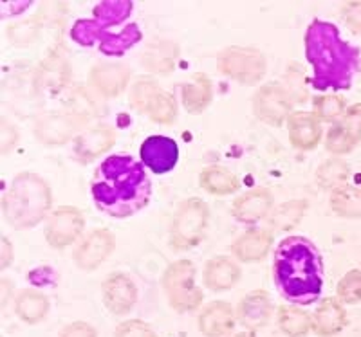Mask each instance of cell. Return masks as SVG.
<instances>
[{
  "instance_id": "44dd1931",
  "label": "cell",
  "mask_w": 361,
  "mask_h": 337,
  "mask_svg": "<svg viewBox=\"0 0 361 337\" xmlns=\"http://www.w3.org/2000/svg\"><path fill=\"white\" fill-rule=\"evenodd\" d=\"M345 323H347V314H345L343 305L334 298H327L322 301L312 317V329L318 336L324 337H331L341 332Z\"/></svg>"
},
{
  "instance_id": "8992f818",
  "label": "cell",
  "mask_w": 361,
  "mask_h": 337,
  "mask_svg": "<svg viewBox=\"0 0 361 337\" xmlns=\"http://www.w3.org/2000/svg\"><path fill=\"white\" fill-rule=\"evenodd\" d=\"M195 265L190 260L173 262L163 276V288L177 312H192L201 305L202 292L193 284Z\"/></svg>"
},
{
  "instance_id": "f35d334b",
  "label": "cell",
  "mask_w": 361,
  "mask_h": 337,
  "mask_svg": "<svg viewBox=\"0 0 361 337\" xmlns=\"http://www.w3.org/2000/svg\"><path fill=\"white\" fill-rule=\"evenodd\" d=\"M343 17L347 25L354 33L361 34V2H349L343 8Z\"/></svg>"
},
{
  "instance_id": "cb8c5ba5",
  "label": "cell",
  "mask_w": 361,
  "mask_h": 337,
  "mask_svg": "<svg viewBox=\"0 0 361 337\" xmlns=\"http://www.w3.org/2000/svg\"><path fill=\"white\" fill-rule=\"evenodd\" d=\"M240 278V269L230 258L219 256V258L209 260L204 267V285L212 291L221 292L233 287Z\"/></svg>"
},
{
  "instance_id": "484cf974",
  "label": "cell",
  "mask_w": 361,
  "mask_h": 337,
  "mask_svg": "<svg viewBox=\"0 0 361 337\" xmlns=\"http://www.w3.org/2000/svg\"><path fill=\"white\" fill-rule=\"evenodd\" d=\"M201 186L208 193L230 195L238 189V179L230 170L222 168V166H209V168L202 170Z\"/></svg>"
},
{
  "instance_id": "ffe728a7",
  "label": "cell",
  "mask_w": 361,
  "mask_h": 337,
  "mask_svg": "<svg viewBox=\"0 0 361 337\" xmlns=\"http://www.w3.org/2000/svg\"><path fill=\"white\" fill-rule=\"evenodd\" d=\"M271 300L266 292H251L238 305V319L246 329H262L271 317Z\"/></svg>"
},
{
  "instance_id": "7402d4cb",
  "label": "cell",
  "mask_w": 361,
  "mask_h": 337,
  "mask_svg": "<svg viewBox=\"0 0 361 337\" xmlns=\"http://www.w3.org/2000/svg\"><path fill=\"white\" fill-rule=\"evenodd\" d=\"M114 144V132L109 127H96L92 130L85 132L76 139L74 144V153L83 163L96 159L103 152H107Z\"/></svg>"
},
{
  "instance_id": "7c38bea8",
  "label": "cell",
  "mask_w": 361,
  "mask_h": 337,
  "mask_svg": "<svg viewBox=\"0 0 361 337\" xmlns=\"http://www.w3.org/2000/svg\"><path fill=\"white\" fill-rule=\"evenodd\" d=\"M361 139V103H356L327 134L325 146L333 153H349Z\"/></svg>"
},
{
  "instance_id": "603a6c76",
  "label": "cell",
  "mask_w": 361,
  "mask_h": 337,
  "mask_svg": "<svg viewBox=\"0 0 361 337\" xmlns=\"http://www.w3.org/2000/svg\"><path fill=\"white\" fill-rule=\"evenodd\" d=\"M273 234L264 229H250L235 240L233 253L240 262H259L269 251Z\"/></svg>"
},
{
  "instance_id": "f546056e",
  "label": "cell",
  "mask_w": 361,
  "mask_h": 337,
  "mask_svg": "<svg viewBox=\"0 0 361 337\" xmlns=\"http://www.w3.org/2000/svg\"><path fill=\"white\" fill-rule=\"evenodd\" d=\"M279 326L289 337H302L312 329V319L305 310L296 309L295 305H286L279 312Z\"/></svg>"
},
{
  "instance_id": "ba28073f",
  "label": "cell",
  "mask_w": 361,
  "mask_h": 337,
  "mask_svg": "<svg viewBox=\"0 0 361 337\" xmlns=\"http://www.w3.org/2000/svg\"><path fill=\"white\" fill-rule=\"evenodd\" d=\"M219 70L235 82L253 85L266 75V58L253 47H230L219 56Z\"/></svg>"
},
{
  "instance_id": "4fadbf2b",
  "label": "cell",
  "mask_w": 361,
  "mask_h": 337,
  "mask_svg": "<svg viewBox=\"0 0 361 337\" xmlns=\"http://www.w3.org/2000/svg\"><path fill=\"white\" fill-rule=\"evenodd\" d=\"M114 234L107 229H96L89 233L74 249V262L80 269L92 271L114 251Z\"/></svg>"
},
{
  "instance_id": "8fae6325",
  "label": "cell",
  "mask_w": 361,
  "mask_h": 337,
  "mask_svg": "<svg viewBox=\"0 0 361 337\" xmlns=\"http://www.w3.org/2000/svg\"><path fill=\"white\" fill-rule=\"evenodd\" d=\"M83 121L78 114H67V112H53V114L42 115L35 125V136L40 143L60 146L67 143L71 137L78 132Z\"/></svg>"
},
{
  "instance_id": "e0dca14e",
  "label": "cell",
  "mask_w": 361,
  "mask_h": 337,
  "mask_svg": "<svg viewBox=\"0 0 361 337\" xmlns=\"http://www.w3.org/2000/svg\"><path fill=\"white\" fill-rule=\"evenodd\" d=\"M289 139L300 150H312L322 137L320 120L311 112H295L288 120Z\"/></svg>"
},
{
  "instance_id": "3957f363",
  "label": "cell",
  "mask_w": 361,
  "mask_h": 337,
  "mask_svg": "<svg viewBox=\"0 0 361 337\" xmlns=\"http://www.w3.org/2000/svg\"><path fill=\"white\" fill-rule=\"evenodd\" d=\"M275 281L293 305H311L322 294L324 263L314 243L304 236H288L275 253Z\"/></svg>"
},
{
  "instance_id": "277c9868",
  "label": "cell",
  "mask_w": 361,
  "mask_h": 337,
  "mask_svg": "<svg viewBox=\"0 0 361 337\" xmlns=\"http://www.w3.org/2000/svg\"><path fill=\"white\" fill-rule=\"evenodd\" d=\"M130 2H102L99 6H96L92 20H82L74 25L73 38L87 47L92 46L96 40H99L103 44L102 51L105 54H114V56L123 54L125 51L134 46L135 42L141 40L140 27L135 24H130L118 37L109 34V38L105 27L121 24L130 15Z\"/></svg>"
},
{
  "instance_id": "9c48e42d",
  "label": "cell",
  "mask_w": 361,
  "mask_h": 337,
  "mask_svg": "<svg viewBox=\"0 0 361 337\" xmlns=\"http://www.w3.org/2000/svg\"><path fill=\"white\" fill-rule=\"evenodd\" d=\"M291 98L282 87L266 85L259 89L253 99V110L260 121L273 127H279L283 121L289 120L291 115Z\"/></svg>"
},
{
  "instance_id": "d6986e66",
  "label": "cell",
  "mask_w": 361,
  "mask_h": 337,
  "mask_svg": "<svg viewBox=\"0 0 361 337\" xmlns=\"http://www.w3.org/2000/svg\"><path fill=\"white\" fill-rule=\"evenodd\" d=\"M273 204V197L267 189H251L243 197H238L233 204V215L244 224H253L267 215Z\"/></svg>"
},
{
  "instance_id": "8d00e7d4",
  "label": "cell",
  "mask_w": 361,
  "mask_h": 337,
  "mask_svg": "<svg viewBox=\"0 0 361 337\" xmlns=\"http://www.w3.org/2000/svg\"><path fill=\"white\" fill-rule=\"evenodd\" d=\"M338 296L347 305L361 301V271H350L341 278L338 284Z\"/></svg>"
},
{
  "instance_id": "2e32d148",
  "label": "cell",
  "mask_w": 361,
  "mask_h": 337,
  "mask_svg": "<svg viewBox=\"0 0 361 337\" xmlns=\"http://www.w3.org/2000/svg\"><path fill=\"white\" fill-rule=\"evenodd\" d=\"M128 78L130 70L121 63H98L90 70L89 83L96 92L112 98L127 87Z\"/></svg>"
},
{
  "instance_id": "7a4b0ae2",
  "label": "cell",
  "mask_w": 361,
  "mask_h": 337,
  "mask_svg": "<svg viewBox=\"0 0 361 337\" xmlns=\"http://www.w3.org/2000/svg\"><path fill=\"white\" fill-rule=\"evenodd\" d=\"M305 56L312 65L314 91H347L360 69V53L340 37L334 24L312 20L305 33Z\"/></svg>"
},
{
  "instance_id": "60d3db41",
  "label": "cell",
  "mask_w": 361,
  "mask_h": 337,
  "mask_svg": "<svg viewBox=\"0 0 361 337\" xmlns=\"http://www.w3.org/2000/svg\"><path fill=\"white\" fill-rule=\"evenodd\" d=\"M231 337H255L253 333H247V332H243V333H235V336Z\"/></svg>"
},
{
  "instance_id": "f1b7e54d",
  "label": "cell",
  "mask_w": 361,
  "mask_h": 337,
  "mask_svg": "<svg viewBox=\"0 0 361 337\" xmlns=\"http://www.w3.org/2000/svg\"><path fill=\"white\" fill-rule=\"evenodd\" d=\"M49 310V300L37 291H24L17 298V314L25 323H38Z\"/></svg>"
},
{
  "instance_id": "5bb4252c",
  "label": "cell",
  "mask_w": 361,
  "mask_h": 337,
  "mask_svg": "<svg viewBox=\"0 0 361 337\" xmlns=\"http://www.w3.org/2000/svg\"><path fill=\"white\" fill-rule=\"evenodd\" d=\"M179 160V146L173 139L152 136L141 144V163L154 173H166L173 170Z\"/></svg>"
},
{
  "instance_id": "836d02e7",
  "label": "cell",
  "mask_w": 361,
  "mask_h": 337,
  "mask_svg": "<svg viewBox=\"0 0 361 337\" xmlns=\"http://www.w3.org/2000/svg\"><path fill=\"white\" fill-rule=\"evenodd\" d=\"M159 87L157 83L150 82V80H141V82L135 83L130 91V105L134 110L141 112V114H147L150 105H152L154 98L159 94Z\"/></svg>"
},
{
  "instance_id": "6da1fadb",
  "label": "cell",
  "mask_w": 361,
  "mask_h": 337,
  "mask_svg": "<svg viewBox=\"0 0 361 337\" xmlns=\"http://www.w3.org/2000/svg\"><path fill=\"white\" fill-rule=\"evenodd\" d=\"M90 193L103 213L127 218L147 206L152 184L140 160L130 155H111L96 168Z\"/></svg>"
},
{
  "instance_id": "52a82bcc",
  "label": "cell",
  "mask_w": 361,
  "mask_h": 337,
  "mask_svg": "<svg viewBox=\"0 0 361 337\" xmlns=\"http://www.w3.org/2000/svg\"><path fill=\"white\" fill-rule=\"evenodd\" d=\"M209 210L201 198H188L177 208L172 222V243L176 249L197 246L208 226Z\"/></svg>"
},
{
  "instance_id": "74e56055",
  "label": "cell",
  "mask_w": 361,
  "mask_h": 337,
  "mask_svg": "<svg viewBox=\"0 0 361 337\" xmlns=\"http://www.w3.org/2000/svg\"><path fill=\"white\" fill-rule=\"evenodd\" d=\"M114 337H157L152 326L147 325L145 321L140 319H130L125 321L116 329Z\"/></svg>"
},
{
  "instance_id": "5b68a950",
  "label": "cell",
  "mask_w": 361,
  "mask_h": 337,
  "mask_svg": "<svg viewBox=\"0 0 361 337\" xmlns=\"http://www.w3.org/2000/svg\"><path fill=\"white\" fill-rule=\"evenodd\" d=\"M51 202V189L44 179L35 173H20L4 198V215L17 229L33 227L49 211Z\"/></svg>"
},
{
  "instance_id": "d590c367",
  "label": "cell",
  "mask_w": 361,
  "mask_h": 337,
  "mask_svg": "<svg viewBox=\"0 0 361 337\" xmlns=\"http://www.w3.org/2000/svg\"><path fill=\"white\" fill-rule=\"evenodd\" d=\"M305 211V202L298 201V202H288V204H283L282 208L275 211L273 218H271V222L276 229H289V227L295 226L298 222L302 215Z\"/></svg>"
},
{
  "instance_id": "ac0fdd59",
  "label": "cell",
  "mask_w": 361,
  "mask_h": 337,
  "mask_svg": "<svg viewBox=\"0 0 361 337\" xmlns=\"http://www.w3.org/2000/svg\"><path fill=\"white\" fill-rule=\"evenodd\" d=\"M235 314L230 305L224 301H215L202 310L199 317V329L206 337H222L233 330Z\"/></svg>"
},
{
  "instance_id": "83f0119b",
  "label": "cell",
  "mask_w": 361,
  "mask_h": 337,
  "mask_svg": "<svg viewBox=\"0 0 361 337\" xmlns=\"http://www.w3.org/2000/svg\"><path fill=\"white\" fill-rule=\"evenodd\" d=\"M334 213L343 218H361V188L341 186L331 195Z\"/></svg>"
},
{
  "instance_id": "30bf717a",
  "label": "cell",
  "mask_w": 361,
  "mask_h": 337,
  "mask_svg": "<svg viewBox=\"0 0 361 337\" xmlns=\"http://www.w3.org/2000/svg\"><path fill=\"white\" fill-rule=\"evenodd\" d=\"M83 215L76 208H58L47 220L45 239L56 249L71 246L83 231Z\"/></svg>"
},
{
  "instance_id": "1f68e13d",
  "label": "cell",
  "mask_w": 361,
  "mask_h": 337,
  "mask_svg": "<svg viewBox=\"0 0 361 337\" xmlns=\"http://www.w3.org/2000/svg\"><path fill=\"white\" fill-rule=\"evenodd\" d=\"M349 177V168L345 163L338 159L327 160L325 165L320 166L318 170V182L322 188L327 189H338L345 186V181Z\"/></svg>"
},
{
  "instance_id": "4316f807",
  "label": "cell",
  "mask_w": 361,
  "mask_h": 337,
  "mask_svg": "<svg viewBox=\"0 0 361 337\" xmlns=\"http://www.w3.org/2000/svg\"><path fill=\"white\" fill-rule=\"evenodd\" d=\"M177 47L170 42H159L156 46L148 47L143 54V63L148 70L157 75H166L176 65Z\"/></svg>"
},
{
  "instance_id": "9a60e30c",
  "label": "cell",
  "mask_w": 361,
  "mask_h": 337,
  "mask_svg": "<svg viewBox=\"0 0 361 337\" xmlns=\"http://www.w3.org/2000/svg\"><path fill=\"white\" fill-rule=\"evenodd\" d=\"M137 300V288L127 274L114 272L103 281V301L111 312L127 314Z\"/></svg>"
},
{
  "instance_id": "4dcf8cb0",
  "label": "cell",
  "mask_w": 361,
  "mask_h": 337,
  "mask_svg": "<svg viewBox=\"0 0 361 337\" xmlns=\"http://www.w3.org/2000/svg\"><path fill=\"white\" fill-rule=\"evenodd\" d=\"M37 78L40 85L47 91H60V87L67 83V78H69L67 62H63V58L60 56L49 58L47 62L42 63Z\"/></svg>"
},
{
  "instance_id": "d4e9b609",
  "label": "cell",
  "mask_w": 361,
  "mask_h": 337,
  "mask_svg": "<svg viewBox=\"0 0 361 337\" xmlns=\"http://www.w3.org/2000/svg\"><path fill=\"white\" fill-rule=\"evenodd\" d=\"M212 101V83L204 75H197L192 82L183 85V105L188 112H202Z\"/></svg>"
},
{
  "instance_id": "ab89813d",
  "label": "cell",
  "mask_w": 361,
  "mask_h": 337,
  "mask_svg": "<svg viewBox=\"0 0 361 337\" xmlns=\"http://www.w3.org/2000/svg\"><path fill=\"white\" fill-rule=\"evenodd\" d=\"M60 337H98L96 336V330L89 325V323H83V321H76V323H71L69 326L62 330Z\"/></svg>"
},
{
  "instance_id": "e575fe53",
  "label": "cell",
  "mask_w": 361,
  "mask_h": 337,
  "mask_svg": "<svg viewBox=\"0 0 361 337\" xmlns=\"http://www.w3.org/2000/svg\"><path fill=\"white\" fill-rule=\"evenodd\" d=\"M147 114L150 115V120L156 121V123H172L177 115V105L176 101H173L172 96L159 91V94L154 98L152 105H150Z\"/></svg>"
},
{
  "instance_id": "d6a6232c",
  "label": "cell",
  "mask_w": 361,
  "mask_h": 337,
  "mask_svg": "<svg viewBox=\"0 0 361 337\" xmlns=\"http://www.w3.org/2000/svg\"><path fill=\"white\" fill-rule=\"evenodd\" d=\"M314 108H316V117L320 121H327V123H333V121H340V117L345 115V99L340 96L329 94V96H320V98L314 99Z\"/></svg>"
}]
</instances>
